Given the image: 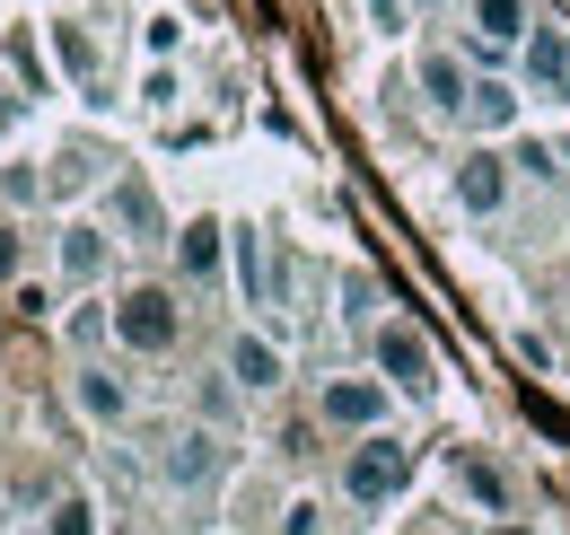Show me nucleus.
<instances>
[{
	"instance_id": "f257e3e1",
	"label": "nucleus",
	"mask_w": 570,
	"mask_h": 535,
	"mask_svg": "<svg viewBox=\"0 0 570 535\" xmlns=\"http://www.w3.org/2000/svg\"><path fill=\"white\" fill-rule=\"evenodd\" d=\"M176 334H185V308H176V290L141 281V290H124V299H115V342H124V351L158 360V351H176Z\"/></svg>"
},
{
	"instance_id": "f03ea898",
	"label": "nucleus",
	"mask_w": 570,
	"mask_h": 535,
	"mask_svg": "<svg viewBox=\"0 0 570 535\" xmlns=\"http://www.w3.org/2000/svg\"><path fill=\"white\" fill-rule=\"evenodd\" d=\"M368 360H377V378L395 387V396H430L439 387V360H430V342L404 325V317H386L377 334H368Z\"/></svg>"
},
{
	"instance_id": "7ed1b4c3",
	"label": "nucleus",
	"mask_w": 570,
	"mask_h": 535,
	"mask_svg": "<svg viewBox=\"0 0 570 535\" xmlns=\"http://www.w3.org/2000/svg\"><path fill=\"white\" fill-rule=\"evenodd\" d=\"M404 474H413L404 439H386V430H360L352 466H343V492H352L360 509H377V500H395V492H404Z\"/></svg>"
},
{
	"instance_id": "20e7f679",
	"label": "nucleus",
	"mask_w": 570,
	"mask_h": 535,
	"mask_svg": "<svg viewBox=\"0 0 570 535\" xmlns=\"http://www.w3.org/2000/svg\"><path fill=\"white\" fill-rule=\"evenodd\" d=\"M316 421L325 430H386V378H334V387H316Z\"/></svg>"
},
{
	"instance_id": "39448f33",
	"label": "nucleus",
	"mask_w": 570,
	"mask_h": 535,
	"mask_svg": "<svg viewBox=\"0 0 570 535\" xmlns=\"http://www.w3.org/2000/svg\"><path fill=\"white\" fill-rule=\"evenodd\" d=\"M219 466H228V448H219L212 430H176V439L158 448V474H167L176 492H212Z\"/></svg>"
},
{
	"instance_id": "423d86ee",
	"label": "nucleus",
	"mask_w": 570,
	"mask_h": 535,
	"mask_svg": "<svg viewBox=\"0 0 570 535\" xmlns=\"http://www.w3.org/2000/svg\"><path fill=\"white\" fill-rule=\"evenodd\" d=\"M500 202H509V158H492V149H465V158H456V211L492 220Z\"/></svg>"
},
{
	"instance_id": "0eeeda50",
	"label": "nucleus",
	"mask_w": 570,
	"mask_h": 535,
	"mask_svg": "<svg viewBox=\"0 0 570 535\" xmlns=\"http://www.w3.org/2000/svg\"><path fill=\"white\" fill-rule=\"evenodd\" d=\"M219 369L237 378V396H273V387H282V351H273L264 334H228Z\"/></svg>"
},
{
	"instance_id": "6e6552de",
	"label": "nucleus",
	"mask_w": 570,
	"mask_h": 535,
	"mask_svg": "<svg viewBox=\"0 0 570 535\" xmlns=\"http://www.w3.org/2000/svg\"><path fill=\"white\" fill-rule=\"evenodd\" d=\"M106 211H115V228H124L132 246H176V237H167V220H158V194H149L141 176H124V185L106 194Z\"/></svg>"
},
{
	"instance_id": "1a4fd4ad",
	"label": "nucleus",
	"mask_w": 570,
	"mask_h": 535,
	"mask_svg": "<svg viewBox=\"0 0 570 535\" xmlns=\"http://www.w3.org/2000/svg\"><path fill=\"white\" fill-rule=\"evenodd\" d=\"M527 79L544 97H570V36L562 27H527Z\"/></svg>"
},
{
	"instance_id": "9d476101",
	"label": "nucleus",
	"mask_w": 570,
	"mask_h": 535,
	"mask_svg": "<svg viewBox=\"0 0 570 535\" xmlns=\"http://www.w3.org/2000/svg\"><path fill=\"white\" fill-rule=\"evenodd\" d=\"M228 272H237L246 308H273V272H264V237L255 228H228Z\"/></svg>"
},
{
	"instance_id": "9b49d317",
	"label": "nucleus",
	"mask_w": 570,
	"mask_h": 535,
	"mask_svg": "<svg viewBox=\"0 0 570 535\" xmlns=\"http://www.w3.org/2000/svg\"><path fill=\"white\" fill-rule=\"evenodd\" d=\"M71 403L88 412V421H106V430H115V421L132 412V387H124V378H106V369H79V378H71Z\"/></svg>"
},
{
	"instance_id": "f8f14e48",
	"label": "nucleus",
	"mask_w": 570,
	"mask_h": 535,
	"mask_svg": "<svg viewBox=\"0 0 570 535\" xmlns=\"http://www.w3.org/2000/svg\"><path fill=\"white\" fill-rule=\"evenodd\" d=\"M422 97L439 115H465V106H474V79L456 70V54H422Z\"/></svg>"
},
{
	"instance_id": "ddd939ff",
	"label": "nucleus",
	"mask_w": 570,
	"mask_h": 535,
	"mask_svg": "<svg viewBox=\"0 0 570 535\" xmlns=\"http://www.w3.org/2000/svg\"><path fill=\"white\" fill-rule=\"evenodd\" d=\"M219 237H228V228H212V220H185V228H176V272H185V281H212L219 255H228Z\"/></svg>"
},
{
	"instance_id": "4468645a",
	"label": "nucleus",
	"mask_w": 570,
	"mask_h": 535,
	"mask_svg": "<svg viewBox=\"0 0 570 535\" xmlns=\"http://www.w3.org/2000/svg\"><path fill=\"white\" fill-rule=\"evenodd\" d=\"M62 281L71 290H88V281H106V228H62Z\"/></svg>"
},
{
	"instance_id": "2eb2a0df",
	"label": "nucleus",
	"mask_w": 570,
	"mask_h": 535,
	"mask_svg": "<svg viewBox=\"0 0 570 535\" xmlns=\"http://www.w3.org/2000/svg\"><path fill=\"white\" fill-rule=\"evenodd\" d=\"M474 27H483L474 45H500V54L527 45V0H474Z\"/></svg>"
},
{
	"instance_id": "dca6fc26",
	"label": "nucleus",
	"mask_w": 570,
	"mask_h": 535,
	"mask_svg": "<svg viewBox=\"0 0 570 535\" xmlns=\"http://www.w3.org/2000/svg\"><path fill=\"white\" fill-rule=\"evenodd\" d=\"M456 483H465V500H483L492 518H509V483H500V466H483V457H456Z\"/></svg>"
},
{
	"instance_id": "f3484780",
	"label": "nucleus",
	"mask_w": 570,
	"mask_h": 535,
	"mask_svg": "<svg viewBox=\"0 0 570 535\" xmlns=\"http://www.w3.org/2000/svg\"><path fill=\"white\" fill-rule=\"evenodd\" d=\"M483 133H500V124H518V88H500V79H474V106H465Z\"/></svg>"
},
{
	"instance_id": "a211bd4d",
	"label": "nucleus",
	"mask_w": 570,
	"mask_h": 535,
	"mask_svg": "<svg viewBox=\"0 0 570 535\" xmlns=\"http://www.w3.org/2000/svg\"><path fill=\"white\" fill-rule=\"evenodd\" d=\"M343 299H352L343 317H352L360 334H377V325H386V317H377V281H368V272H352V281H343Z\"/></svg>"
},
{
	"instance_id": "6ab92c4d",
	"label": "nucleus",
	"mask_w": 570,
	"mask_h": 535,
	"mask_svg": "<svg viewBox=\"0 0 570 535\" xmlns=\"http://www.w3.org/2000/svg\"><path fill=\"white\" fill-rule=\"evenodd\" d=\"M518 167H527L535 185H553V176H562V149H544V140H527V149H518Z\"/></svg>"
},
{
	"instance_id": "aec40b11",
	"label": "nucleus",
	"mask_w": 570,
	"mask_h": 535,
	"mask_svg": "<svg viewBox=\"0 0 570 535\" xmlns=\"http://www.w3.org/2000/svg\"><path fill=\"white\" fill-rule=\"evenodd\" d=\"M53 535H97V509H88V500H62V509H53Z\"/></svg>"
},
{
	"instance_id": "412c9836",
	"label": "nucleus",
	"mask_w": 570,
	"mask_h": 535,
	"mask_svg": "<svg viewBox=\"0 0 570 535\" xmlns=\"http://www.w3.org/2000/svg\"><path fill=\"white\" fill-rule=\"evenodd\" d=\"M106 325H115V317H97V308H79V317H71V342H79V351H97V342H106Z\"/></svg>"
},
{
	"instance_id": "4be33fe9",
	"label": "nucleus",
	"mask_w": 570,
	"mask_h": 535,
	"mask_svg": "<svg viewBox=\"0 0 570 535\" xmlns=\"http://www.w3.org/2000/svg\"><path fill=\"white\" fill-rule=\"evenodd\" d=\"M282 535H316V500H289V509H282Z\"/></svg>"
},
{
	"instance_id": "5701e85b",
	"label": "nucleus",
	"mask_w": 570,
	"mask_h": 535,
	"mask_svg": "<svg viewBox=\"0 0 570 535\" xmlns=\"http://www.w3.org/2000/svg\"><path fill=\"white\" fill-rule=\"evenodd\" d=\"M377 9V27H404V0H368Z\"/></svg>"
},
{
	"instance_id": "b1692460",
	"label": "nucleus",
	"mask_w": 570,
	"mask_h": 535,
	"mask_svg": "<svg viewBox=\"0 0 570 535\" xmlns=\"http://www.w3.org/2000/svg\"><path fill=\"white\" fill-rule=\"evenodd\" d=\"M0 272H18V228H0Z\"/></svg>"
},
{
	"instance_id": "393cba45",
	"label": "nucleus",
	"mask_w": 570,
	"mask_h": 535,
	"mask_svg": "<svg viewBox=\"0 0 570 535\" xmlns=\"http://www.w3.org/2000/svg\"><path fill=\"white\" fill-rule=\"evenodd\" d=\"M492 535H535V527H518V518H500V527H492Z\"/></svg>"
},
{
	"instance_id": "a878e982",
	"label": "nucleus",
	"mask_w": 570,
	"mask_h": 535,
	"mask_svg": "<svg viewBox=\"0 0 570 535\" xmlns=\"http://www.w3.org/2000/svg\"><path fill=\"white\" fill-rule=\"evenodd\" d=\"M562 158H570V149H562Z\"/></svg>"
}]
</instances>
